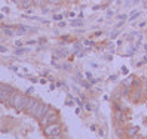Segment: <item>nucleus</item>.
<instances>
[{"instance_id": "nucleus-3", "label": "nucleus", "mask_w": 147, "mask_h": 139, "mask_svg": "<svg viewBox=\"0 0 147 139\" xmlns=\"http://www.w3.org/2000/svg\"><path fill=\"white\" fill-rule=\"evenodd\" d=\"M51 107L49 105H46V104H42V102H37V105L33 108V111L30 112V114L34 117V118H37V120H42L43 118V116L46 114V111L49 110Z\"/></svg>"}, {"instance_id": "nucleus-2", "label": "nucleus", "mask_w": 147, "mask_h": 139, "mask_svg": "<svg viewBox=\"0 0 147 139\" xmlns=\"http://www.w3.org/2000/svg\"><path fill=\"white\" fill-rule=\"evenodd\" d=\"M58 120H59L58 112L54 111L52 108H49V110L46 111V114L43 116V118H42L40 121H42V126L45 127V126H48V124H51V123H58Z\"/></svg>"}, {"instance_id": "nucleus-7", "label": "nucleus", "mask_w": 147, "mask_h": 139, "mask_svg": "<svg viewBox=\"0 0 147 139\" xmlns=\"http://www.w3.org/2000/svg\"><path fill=\"white\" fill-rule=\"evenodd\" d=\"M42 2H43V0H34V3H36V5L37 3H42Z\"/></svg>"}, {"instance_id": "nucleus-4", "label": "nucleus", "mask_w": 147, "mask_h": 139, "mask_svg": "<svg viewBox=\"0 0 147 139\" xmlns=\"http://www.w3.org/2000/svg\"><path fill=\"white\" fill-rule=\"evenodd\" d=\"M59 133H61L59 123H51V124L45 126V135H48V136H51V138H58Z\"/></svg>"}, {"instance_id": "nucleus-6", "label": "nucleus", "mask_w": 147, "mask_h": 139, "mask_svg": "<svg viewBox=\"0 0 147 139\" xmlns=\"http://www.w3.org/2000/svg\"><path fill=\"white\" fill-rule=\"evenodd\" d=\"M128 133H129V136H134V133H135V129H129V130H128Z\"/></svg>"}, {"instance_id": "nucleus-5", "label": "nucleus", "mask_w": 147, "mask_h": 139, "mask_svg": "<svg viewBox=\"0 0 147 139\" xmlns=\"http://www.w3.org/2000/svg\"><path fill=\"white\" fill-rule=\"evenodd\" d=\"M12 88H9V86H5L2 93H0V101H7V98H9V95L12 93Z\"/></svg>"}, {"instance_id": "nucleus-1", "label": "nucleus", "mask_w": 147, "mask_h": 139, "mask_svg": "<svg viewBox=\"0 0 147 139\" xmlns=\"http://www.w3.org/2000/svg\"><path fill=\"white\" fill-rule=\"evenodd\" d=\"M24 95L18 93V92H12L9 95V98H7V104H9L11 107H13L15 110H22L24 108Z\"/></svg>"}]
</instances>
